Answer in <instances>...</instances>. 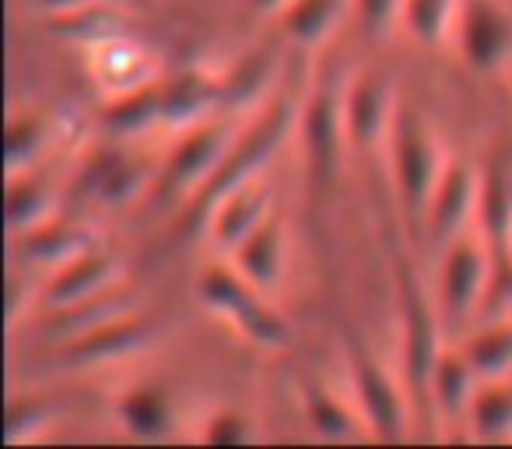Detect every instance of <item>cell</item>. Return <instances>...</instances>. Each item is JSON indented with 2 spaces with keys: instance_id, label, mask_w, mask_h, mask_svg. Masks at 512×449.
Here are the masks:
<instances>
[{
  "instance_id": "6da1fadb",
  "label": "cell",
  "mask_w": 512,
  "mask_h": 449,
  "mask_svg": "<svg viewBox=\"0 0 512 449\" xmlns=\"http://www.w3.org/2000/svg\"><path fill=\"white\" fill-rule=\"evenodd\" d=\"M309 85L302 81H292L271 106L260 113V120L239 134L228 148V155L221 158V165L211 172L204 186L186 200V211H183V236H193L197 229H204L211 211L218 207V200H225L232 190L239 186L253 183L260 179L264 165L278 155V148L288 141V137L299 130V109H302V95H306Z\"/></svg>"
},
{
  "instance_id": "7a4b0ae2",
  "label": "cell",
  "mask_w": 512,
  "mask_h": 449,
  "mask_svg": "<svg viewBox=\"0 0 512 449\" xmlns=\"http://www.w3.org/2000/svg\"><path fill=\"white\" fill-rule=\"evenodd\" d=\"M386 144H390V162L393 176H397V197L404 207L407 232L421 239V221H425L435 183L446 169V158H442L439 141L428 130L425 116L414 113L411 106H397Z\"/></svg>"
},
{
  "instance_id": "3957f363",
  "label": "cell",
  "mask_w": 512,
  "mask_h": 449,
  "mask_svg": "<svg viewBox=\"0 0 512 449\" xmlns=\"http://www.w3.org/2000/svg\"><path fill=\"white\" fill-rule=\"evenodd\" d=\"M200 299L211 313L225 316L256 348L281 351L292 344V327L285 323V316L267 302V292H260L239 267H207L200 274Z\"/></svg>"
},
{
  "instance_id": "277c9868",
  "label": "cell",
  "mask_w": 512,
  "mask_h": 449,
  "mask_svg": "<svg viewBox=\"0 0 512 449\" xmlns=\"http://www.w3.org/2000/svg\"><path fill=\"white\" fill-rule=\"evenodd\" d=\"M397 299L400 316H404V348H400V365H404V383L411 407L421 414L432 411V369L439 362V316L428 302L425 288L418 281V271L407 257H397Z\"/></svg>"
},
{
  "instance_id": "5b68a950",
  "label": "cell",
  "mask_w": 512,
  "mask_h": 449,
  "mask_svg": "<svg viewBox=\"0 0 512 449\" xmlns=\"http://www.w3.org/2000/svg\"><path fill=\"white\" fill-rule=\"evenodd\" d=\"M344 355H348L351 390H355L358 411L365 414L372 439L400 442L407 439V421H411V397L393 383L390 369L376 358V351L358 337L355 330H344Z\"/></svg>"
},
{
  "instance_id": "8992f818",
  "label": "cell",
  "mask_w": 512,
  "mask_h": 449,
  "mask_svg": "<svg viewBox=\"0 0 512 449\" xmlns=\"http://www.w3.org/2000/svg\"><path fill=\"white\" fill-rule=\"evenodd\" d=\"M299 137L302 151H306V176L316 193H327L334 183L337 165H341V151L348 144V130H344V88L337 74H323L302 95L299 109Z\"/></svg>"
},
{
  "instance_id": "52a82bcc",
  "label": "cell",
  "mask_w": 512,
  "mask_h": 449,
  "mask_svg": "<svg viewBox=\"0 0 512 449\" xmlns=\"http://www.w3.org/2000/svg\"><path fill=\"white\" fill-rule=\"evenodd\" d=\"M235 137L239 134L225 120H200L193 127H186L183 141L172 148V155L165 158V165L155 176V186H151L155 204L162 207L169 200H190L211 179V172L228 155Z\"/></svg>"
},
{
  "instance_id": "ba28073f",
  "label": "cell",
  "mask_w": 512,
  "mask_h": 449,
  "mask_svg": "<svg viewBox=\"0 0 512 449\" xmlns=\"http://www.w3.org/2000/svg\"><path fill=\"white\" fill-rule=\"evenodd\" d=\"M158 330H162V323L151 313L127 309V313H116L95 327L71 334L60 344L57 358L67 369H102V365L123 362V358L151 348L158 341Z\"/></svg>"
},
{
  "instance_id": "9c48e42d",
  "label": "cell",
  "mask_w": 512,
  "mask_h": 449,
  "mask_svg": "<svg viewBox=\"0 0 512 449\" xmlns=\"http://www.w3.org/2000/svg\"><path fill=\"white\" fill-rule=\"evenodd\" d=\"M491 288V257L484 239L463 232L439 260V313L449 327H463L484 306Z\"/></svg>"
},
{
  "instance_id": "30bf717a",
  "label": "cell",
  "mask_w": 512,
  "mask_h": 449,
  "mask_svg": "<svg viewBox=\"0 0 512 449\" xmlns=\"http://www.w3.org/2000/svg\"><path fill=\"white\" fill-rule=\"evenodd\" d=\"M477 200H481V176L474 172V165L460 162V158L446 162L432 200H428L425 221H421L425 243L435 253H442L467 232V225L477 218Z\"/></svg>"
},
{
  "instance_id": "8fae6325",
  "label": "cell",
  "mask_w": 512,
  "mask_h": 449,
  "mask_svg": "<svg viewBox=\"0 0 512 449\" xmlns=\"http://www.w3.org/2000/svg\"><path fill=\"white\" fill-rule=\"evenodd\" d=\"M463 60L477 74H495L512 60V11L498 0H463L456 18Z\"/></svg>"
},
{
  "instance_id": "7c38bea8",
  "label": "cell",
  "mask_w": 512,
  "mask_h": 449,
  "mask_svg": "<svg viewBox=\"0 0 512 449\" xmlns=\"http://www.w3.org/2000/svg\"><path fill=\"white\" fill-rule=\"evenodd\" d=\"M116 281H120V260L113 253L92 246V250L53 267V274L39 288V306L46 313H64V309H74L81 302L106 295L109 288H116Z\"/></svg>"
},
{
  "instance_id": "4fadbf2b",
  "label": "cell",
  "mask_w": 512,
  "mask_h": 449,
  "mask_svg": "<svg viewBox=\"0 0 512 449\" xmlns=\"http://www.w3.org/2000/svg\"><path fill=\"white\" fill-rule=\"evenodd\" d=\"M397 99L393 85L379 71H365L344 88V130L355 151H372L390 137Z\"/></svg>"
},
{
  "instance_id": "5bb4252c",
  "label": "cell",
  "mask_w": 512,
  "mask_h": 449,
  "mask_svg": "<svg viewBox=\"0 0 512 449\" xmlns=\"http://www.w3.org/2000/svg\"><path fill=\"white\" fill-rule=\"evenodd\" d=\"M232 257H235V267H239L260 292L274 295L281 288V281H285V264H288L285 218L271 211L260 229H253L235 246Z\"/></svg>"
},
{
  "instance_id": "9a60e30c",
  "label": "cell",
  "mask_w": 512,
  "mask_h": 449,
  "mask_svg": "<svg viewBox=\"0 0 512 449\" xmlns=\"http://www.w3.org/2000/svg\"><path fill=\"white\" fill-rule=\"evenodd\" d=\"M225 106V81L204 71H176L162 78V123L193 127Z\"/></svg>"
},
{
  "instance_id": "2e32d148",
  "label": "cell",
  "mask_w": 512,
  "mask_h": 449,
  "mask_svg": "<svg viewBox=\"0 0 512 449\" xmlns=\"http://www.w3.org/2000/svg\"><path fill=\"white\" fill-rule=\"evenodd\" d=\"M267 214H271V190L260 179H253V183L232 190L225 200H218V207L207 218V229H211L214 243L235 250L249 232L264 225Z\"/></svg>"
},
{
  "instance_id": "e0dca14e",
  "label": "cell",
  "mask_w": 512,
  "mask_h": 449,
  "mask_svg": "<svg viewBox=\"0 0 512 449\" xmlns=\"http://www.w3.org/2000/svg\"><path fill=\"white\" fill-rule=\"evenodd\" d=\"M144 183V165L137 158H130L127 151H116V148H102L95 151L92 158L85 162L81 169V193L99 204H127V200L137 197Z\"/></svg>"
},
{
  "instance_id": "ac0fdd59",
  "label": "cell",
  "mask_w": 512,
  "mask_h": 449,
  "mask_svg": "<svg viewBox=\"0 0 512 449\" xmlns=\"http://www.w3.org/2000/svg\"><path fill=\"white\" fill-rule=\"evenodd\" d=\"M95 236L85 225H74V221L46 218L43 225L22 232V236H11V250L22 264H43V267H60L64 260L78 257V253L92 250Z\"/></svg>"
},
{
  "instance_id": "d6986e66",
  "label": "cell",
  "mask_w": 512,
  "mask_h": 449,
  "mask_svg": "<svg viewBox=\"0 0 512 449\" xmlns=\"http://www.w3.org/2000/svg\"><path fill=\"white\" fill-rule=\"evenodd\" d=\"M116 414H120V425L127 428L134 439L155 442L165 439L176 425V407L165 386L158 383H137L130 390L120 393L116 400Z\"/></svg>"
},
{
  "instance_id": "ffe728a7",
  "label": "cell",
  "mask_w": 512,
  "mask_h": 449,
  "mask_svg": "<svg viewBox=\"0 0 512 449\" xmlns=\"http://www.w3.org/2000/svg\"><path fill=\"white\" fill-rule=\"evenodd\" d=\"M302 407H306V418L313 425V432L320 439L330 442H355L365 439L369 425H365V414H355L341 397H337L330 386H323L320 379H302Z\"/></svg>"
},
{
  "instance_id": "44dd1931",
  "label": "cell",
  "mask_w": 512,
  "mask_h": 449,
  "mask_svg": "<svg viewBox=\"0 0 512 449\" xmlns=\"http://www.w3.org/2000/svg\"><path fill=\"white\" fill-rule=\"evenodd\" d=\"M162 123V81L148 78L134 88H123L106 109H102V127L116 137L144 134L148 127Z\"/></svg>"
},
{
  "instance_id": "7402d4cb",
  "label": "cell",
  "mask_w": 512,
  "mask_h": 449,
  "mask_svg": "<svg viewBox=\"0 0 512 449\" xmlns=\"http://www.w3.org/2000/svg\"><path fill=\"white\" fill-rule=\"evenodd\" d=\"M477 383H481V376H477L467 351L463 348L442 351L439 362H435V369H432V386H428L432 407H439V411L449 414V418H460V414L470 407V400H474Z\"/></svg>"
},
{
  "instance_id": "603a6c76",
  "label": "cell",
  "mask_w": 512,
  "mask_h": 449,
  "mask_svg": "<svg viewBox=\"0 0 512 449\" xmlns=\"http://www.w3.org/2000/svg\"><path fill=\"white\" fill-rule=\"evenodd\" d=\"M60 134V123L50 109H25L8 120V172H29V165L43 155Z\"/></svg>"
},
{
  "instance_id": "cb8c5ba5",
  "label": "cell",
  "mask_w": 512,
  "mask_h": 449,
  "mask_svg": "<svg viewBox=\"0 0 512 449\" xmlns=\"http://www.w3.org/2000/svg\"><path fill=\"white\" fill-rule=\"evenodd\" d=\"M470 432L481 442L512 439V383L502 379H484V386L474 390V400L467 407Z\"/></svg>"
},
{
  "instance_id": "d4e9b609",
  "label": "cell",
  "mask_w": 512,
  "mask_h": 449,
  "mask_svg": "<svg viewBox=\"0 0 512 449\" xmlns=\"http://www.w3.org/2000/svg\"><path fill=\"white\" fill-rule=\"evenodd\" d=\"M50 32L60 39H74V43L102 46L123 36V18L120 11H113V0H106V4L67 11V15H50Z\"/></svg>"
},
{
  "instance_id": "484cf974",
  "label": "cell",
  "mask_w": 512,
  "mask_h": 449,
  "mask_svg": "<svg viewBox=\"0 0 512 449\" xmlns=\"http://www.w3.org/2000/svg\"><path fill=\"white\" fill-rule=\"evenodd\" d=\"M46 218H53V200L50 190L39 176L29 172H15L8 186V229L11 236H22V232L43 225Z\"/></svg>"
},
{
  "instance_id": "4316f807",
  "label": "cell",
  "mask_w": 512,
  "mask_h": 449,
  "mask_svg": "<svg viewBox=\"0 0 512 449\" xmlns=\"http://www.w3.org/2000/svg\"><path fill=\"white\" fill-rule=\"evenodd\" d=\"M463 351H467L481 379H502L505 372H512V323H488L484 330L467 337Z\"/></svg>"
},
{
  "instance_id": "83f0119b",
  "label": "cell",
  "mask_w": 512,
  "mask_h": 449,
  "mask_svg": "<svg viewBox=\"0 0 512 449\" xmlns=\"http://www.w3.org/2000/svg\"><path fill=\"white\" fill-rule=\"evenodd\" d=\"M344 0H292L285 11H281V22L285 32L302 46H316L330 36L334 22L341 18Z\"/></svg>"
},
{
  "instance_id": "f1b7e54d",
  "label": "cell",
  "mask_w": 512,
  "mask_h": 449,
  "mask_svg": "<svg viewBox=\"0 0 512 449\" xmlns=\"http://www.w3.org/2000/svg\"><path fill=\"white\" fill-rule=\"evenodd\" d=\"M463 0H404V29L425 46H439L460 18Z\"/></svg>"
},
{
  "instance_id": "f546056e",
  "label": "cell",
  "mask_w": 512,
  "mask_h": 449,
  "mask_svg": "<svg viewBox=\"0 0 512 449\" xmlns=\"http://www.w3.org/2000/svg\"><path fill=\"white\" fill-rule=\"evenodd\" d=\"M60 414V404L39 393H25V397L8 400V442H25L39 435L53 418Z\"/></svg>"
},
{
  "instance_id": "4dcf8cb0",
  "label": "cell",
  "mask_w": 512,
  "mask_h": 449,
  "mask_svg": "<svg viewBox=\"0 0 512 449\" xmlns=\"http://www.w3.org/2000/svg\"><path fill=\"white\" fill-rule=\"evenodd\" d=\"M271 74H274L271 53H253L249 60H242V64L235 67L228 78H221V81H225V106L228 109L246 106V102L253 99V95L260 92L267 81H271Z\"/></svg>"
},
{
  "instance_id": "1f68e13d",
  "label": "cell",
  "mask_w": 512,
  "mask_h": 449,
  "mask_svg": "<svg viewBox=\"0 0 512 449\" xmlns=\"http://www.w3.org/2000/svg\"><path fill=\"white\" fill-rule=\"evenodd\" d=\"M256 439V425L239 407H221L204 421V442L211 446H246Z\"/></svg>"
},
{
  "instance_id": "d6a6232c",
  "label": "cell",
  "mask_w": 512,
  "mask_h": 449,
  "mask_svg": "<svg viewBox=\"0 0 512 449\" xmlns=\"http://www.w3.org/2000/svg\"><path fill=\"white\" fill-rule=\"evenodd\" d=\"M355 11L365 29L376 39H383L393 29V22L404 18V0H355Z\"/></svg>"
},
{
  "instance_id": "836d02e7",
  "label": "cell",
  "mask_w": 512,
  "mask_h": 449,
  "mask_svg": "<svg viewBox=\"0 0 512 449\" xmlns=\"http://www.w3.org/2000/svg\"><path fill=\"white\" fill-rule=\"evenodd\" d=\"M32 4L46 15H67V11L92 8V4H106V0H32Z\"/></svg>"
},
{
  "instance_id": "e575fe53",
  "label": "cell",
  "mask_w": 512,
  "mask_h": 449,
  "mask_svg": "<svg viewBox=\"0 0 512 449\" xmlns=\"http://www.w3.org/2000/svg\"><path fill=\"white\" fill-rule=\"evenodd\" d=\"M288 4H292V0H253V8L267 11V15H281V11H285Z\"/></svg>"
}]
</instances>
